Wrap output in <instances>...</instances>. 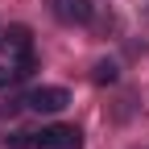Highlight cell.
Returning <instances> with one entry per match:
<instances>
[{
  "mask_svg": "<svg viewBox=\"0 0 149 149\" xmlns=\"http://www.w3.org/2000/svg\"><path fill=\"white\" fill-rule=\"evenodd\" d=\"M33 145H37V149H79V145H83V133H79L74 124H50V128L37 133Z\"/></svg>",
  "mask_w": 149,
  "mask_h": 149,
  "instance_id": "1",
  "label": "cell"
},
{
  "mask_svg": "<svg viewBox=\"0 0 149 149\" xmlns=\"http://www.w3.org/2000/svg\"><path fill=\"white\" fill-rule=\"evenodd\" d=\"M54 17L62 25H87L91 21V0H54Z\"/></svg>",
  "mask_w": 149,
  "mask_h": 149,
  "instance_id": "3",
  "label": "cell"
},
{
  "mask_svg": "<svg viewBox=\"0 0 149 149\" xmlns=\"http://www.w3.org/2000/svg\"><path fill=\"white\" fill-rule=\"evenodd\" d=\"M25 104H29L33 112H62V108L70 104V91H66V87H33Z\"/></svg>",
  "mask_w": 149,
  "mask_h": 149,
  "instance_id": "2",
  "label": "cell"
},
{
  "mask_svg": "<svg viewBox=\"0 0 149 149\" xmlns=\"http://www.w3.org/2000/svg\"><path fill=\"white\" fill-rule=\"evenodd\" d=\"M13 79H17V70H4V66H0V87H8Z\"/></svg>",
  "mask_w": 149,
  "mask_h": 149,
  "instance_id": "6",
  "label": "cell"
},
{
  "mask_svg": "<svg viewBox=\"0 0 149 149\" xmlns=\"http://www.w3.org/2000/svg\"><path fill=\"white\" fill-rule=\"evenodd\" d=\"M0 46L13 50V54H21V58H29V54H33V42H29V29H25V25H8L4 37H0Z\"/></svg>",
  "mask_w": 149,
  "mask_h": 149,
  "instance_id": "4",
  "label": "cell"
},
{
  "mask_svg": "<svg viewBox=\"0 0 149 149\" xmlns=\"http://www.w3.org/2000/svg\"><path fill=\"white\" fill-rule=\"evenodd\" d=\"M116 79V66L112 62H95V83H112Z\"/></svg>",
  "mask_w": 149,
  "mask_h": 149,
  "instance_id": "5",
  "label": "cell"
}]
</instances>
